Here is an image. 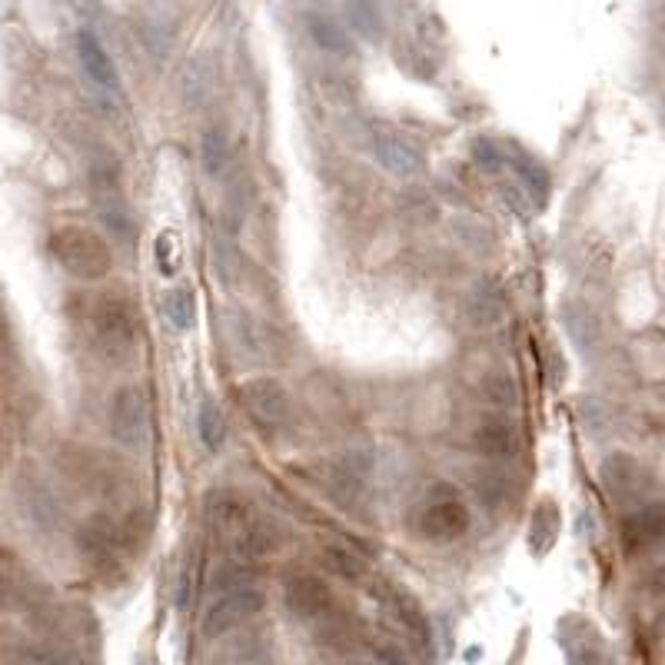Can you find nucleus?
I'll use <instances>...</instances> for the list:
<instances>
[{"instance_id": "nucleus-1", "label": "nucleus", "mask_w": 665, "mask_h": 665, "mask_svg": "<svg viewBox=\"0 0 665 665\" xmlns=\"http://www.w3.org/2000/svg\"><path fill=\"white\" fill-rule=\"evenodd\" d=\"M90 337L106 363L127 366L143 347V316L127 293H103L90 313Z\"/></svg>"}, {"instance_id": "nucleus-2", "label": "nucleus", "mask_w": 665, "mask_h": 665, "mask_svg": "<svg viewBox=\"0 0 665 665\" xmlns=\"http://www.w3.org/2000/svg\"><path fill=\"white\" fill-rule=\"evenodd\" d=\"M47 253L77 284H100L114 273V247L87 224L53 227L47 237Z\"/></svg>"}, {"instance_id": "nucleus-3", "label": "nucleus", "mask_w": 665, "mask_h": 665, "mask_svg": "<svg viewBox=\"0 0 665 665\" xmlns=\"http://www.w3.org/2000/svg\"><path fill=\"white\" fill-rule=\"evenodd\" d=\"M473 529V513L463 499L447 489V482H439V489H429L410 513V532L426 542V545H453L466 539Z\"/></svg>"}, {"instance_id": "nucleus-4", "label": "nucleus", "mask_w": 665, "mask_h": 665, "mask_svg": "<svg viewBox=\"0 0 665 665\" xmlns=\"http://www.w3.org/2000/svg\"><path fill=\"white\" fill-rule=\"evenodd\" d=\"M234 397H237V406H240L243 419L266 442L280 439L293 426V397L276 376L243 379L234 390Z\"/></svg>"}, {"instance_id": "nucleus-5", "label": "nucleus", "mask_w": 665, "mask_h": 665, "mask_svg": "<svg viewBox=\"0 0 665 665\" xmlns=\"http://www.w3.org/2000/svg\"><path fill=\"white\" fill-rule=\"evenodd\" d=\"M106 429L117 447L143 453L153 439V406L140 382H121L106 400Z\"/></svg>"}, {"instance_id": "nucleus-6", "label": "nucleus", "mask_w": 665, "mask_h": 665, "mask_svg": "<svg viewBox=\"0 0 665 665\" xmlns=\"http://www.w3.org/2000/svg\"><path fill=\"white\" fill-rule=\"evenodd\" d=\"M266 608V592L256 586H243V589H234L227 595H216L206 602L203 608V619H200V632L203 639L210 642H219L234 632H240L247 623H253L260 613Z\"/></svg>"}, {"instance_id": "nucleus-7", "label": "nucleus", "mask_w": 665, "mask_h": 665, "mask_svg": "<svg viewBox=\"0 0 665 665\" xmlns=\"http://www.w3.org/2000/svg\"><path fill=\"white\" fill-rule=\"evenodd\" d=\"M599 479L608 492V499L619 506H639L645 503V495L652 489V473L642 466V460H636L632 453L626 450H616L608 453L602 463H599Z\"/></svg>"}, {"instance_id": "nucleus-8", "label": "nucleus", "mask_w": 665, "mask_h": 665, "mask_svg": "<svg viewBox=\"0 0 665 665\" xmlns=\"http://www.w3.org/2000/svg\"><path fill=\"white\" fill-rule=\"evenodd\" d=\"M284 608L293 623L316 626L337 608V595L319 573H293L284 582Z\"/></svg>"}, {"instance_id": "nucleus-9", "label": "nucleus", "mask_w": 665, "mask_h": 665, "mask_svg": "<svg viewBox=\"0 0 665 665\" xmlns=\"http://www.w3.org/2000/svg\"><path fill=\"white\" fill-rule=\"evenodd\" d=\"M369 473H373V463H369L366 453H347V456H332V460L319 463L313 479L332 499V503L350 506L366 492Z\"/></svg>"}, {"instance_id": "nucleus-10", "label": "nucleus", "mask_w": 665, "mask_h": 665, "mask_svg": "<svg viewBox=\"0 0 665 665\" xmlns=\"http://www.w3.org/2000/svg\"><path fill=\"white\" fill-rule=\"evenodd\" d=\"M253 516H256L253 503L237 486H213L203 495V526L216 539L234 542Z\"/></svg>"}, {"instance_id": "nucleus-11", "label": "nucleus", "mask_w": 665, "mask_h": 665, "mask_svg": "<svg viewBox=\"0 0 665 665\" xmlns=\"http://www.w3.org/2000/svg\"><path fill=\"white\" fill-rule=\"evenodd\" d=\"M619 542L629 556H642L665 542V499H645V503L626 510L619 519Z\"/></svg>"}, {"instance_id": "nucleus-12", "label": "nucleus", "mask_w": 665, "mask_h": 665, "mask_svg": "<svg viewBox=\"0 0 665 665\" xmlns=\"http://www.w3.org/2000/svg\"><path fill=\"white\" fill-rule=\"evenodd\" d=\"M43 595L37 573L21 560V552L0 542V608H34Z\"/></svg>"}, {"instance_id": "nucleus-13", "label": "nucleus", "mask_w": 665, "mask_h": 665, "mask_svg": "<svg viewBox=\"0 0 665 665\" xmlns=\"http://www.w3.org/2000/svg\"><path fill=\"white\" fill-rule=\"evenodd\" d=\"M74 47H77V61H80V71L87 74V80H90L100 93H121L117 61L110 58V50H106V43L100 40V34L90 30V27H80L77 37H74Z\"/></svg>"}, {"instance_id": "nucleus-14", "label": "nucleus", "mask_w": 665, "mask_h": 665, "mask_svg": "<svg viewBox=\"0 0 665 665\" xmlns=\"http://www.w3.org/2000/svg\"><path fill=\"white\" fill-rule=\"evenodd\" d=\"M369 147H373V156L382 171L400 177V180H413L426 171V153L403 134H393V130L373 134Z\"/></svg>"}, {"instance_id": "nucleus-15", "label": "nucleus", "mask_w": 665, "mask_h": 665, "mask_svg": "<svg viewBox=\"0 0 665 665\" xmlns=\"http://www.w3.org/2000/svg\"><path fill=\"white\" fill-rule=\"evenodd\" d=\"M473 450L486 460H516L523 450V432L510 416L489 413L473 429Z\"/></svg>"}, {"instance_id": "nucleus-16", "label": "nucleus", "mask_w": 665, "mask_h": 665, "mask_svg": "<svg viewBox=\"0 0 665 665\" xmlns=\"http://www.w3.org/2000/svg\"><path fill=\"white\" fill-rule=\"evenodd\" d=\"M287 542H290V529H287L280 519H276V516H260V513H256V516L243 526V532L234 539V556L260 563V560H266V556H276V552H280Z\"/></svg>"}, {"instance_id": "nucleus-17", "label": "nucleus", "mask_w": 665, "mask_h": 665, "mask_svg": "<svg viewBox=\"0 0 665 665\" xmlns=\"http://www.w3.org/2000/svg\"><path fill=\"white\" fill-rule=\"evenodd\" d=\"M366 639L363 619L356 613H347V608H332L326 619H319L313 626V642L319 652H332V655H343L350 649H356Z\"/></svg>"}, {"instance_id": "nucleus-18", "label": "nucleus", "mask_w": 665, "mask_h": 665, "mask_svg": "<svg viewBox=\"0 0 665 665\" xmlns=\"http://www.w3.org/2000/svg\"><path fill=\"white\" fill-rule=\"evenodd\" d=\"M210 665H273V642L260 629H243L219 639Z\"/></svg>"}, {"instance_id": "nucleus-19", "label": "nucleus", "mask_w": 665, "mask_h": 665, "mask_svg": "<svg viewBox=\"0 0 665 665\" xmlns=\"http://www.w3.org/2000/svg\"><path fill=\"white\" fill-rule=\"evenodd\" d=\"M303 30L316 43V50L329 53V58H353L356 53V37L353 30L326 11H306L303 14Z\"/></svg>"}, {"instance_id": "nucleus-20", "label": "nucleus", "mask_w": 665, "mask_h": 665, "mask_svg": "<svg viewBox=\"0 0 665 665\" xmlns=\"http://www.w3.org/2000/svg\"><path fill=\"white\" fill-rule=\"evenodd\" d=\"M510 171L516 174V184L526 190V197L532 200V206H545L549 193H552V174L549 166L526 147H519L516 140L510 143Z\"/></svg>"}, {"instance_id": "nucleus-21", "label": "nucleus", "mask_w": 665, "mask_h": 665, "mask_svg": "<svg viewBox=\"0 0 665 665\" xmlns=\"http://www.w3.org/2000/svg\"><path fill=\"white\" fill-rule=\"evenodd\" d=\"M506 290L499 287L495 280H479L469 297H466V319L476 326V329H489L495 326L499 319L506 316Z\"/></svg>"}, {"instance_id": "nucleus-22", "label": "nucleus", "mask_w": 665, "mask_h": 665, "mask_svg": "<svg viewBox=\"0 0 665 665\" xmlns=\"http://www.w3.org/2000/svg\"><path fill=\"white\" fill-rule=\"evenodd\" d=\"M319 556H323V569L332 573V576H340L343 582L360 586V582L369 576V560L363 556L360 549H353V542L329 539V542H323Z\"/></svg>"}, {"instance_id": "nucleus-23", "label": "nucleus", "mask_w": 665, "mask_h": 665, "mask_svg": "<svg viewBox=\"0 0 665 665\" xmlns=\"http://www.w3.org/2000/svg\"><path fill=\"white\" fill-rule=\"evenodd\" d=\"M227 436H230L227 413L219 410V403L213 397H203L197 403V439H200V447L210 456H219V453H224V447H227Z\"/></svg>"}, {"instance_id": "nucleus-24", "label": "nucleus", "mask_w": 665, "mask_h": 665, "mask_svg": "<svg viewBox=\"0 0 665 665\" xmlns=\"http://www.w3.org/2000/svg\"><path fill=\"white\" fill-rule=\"evenodd\" d=\"M260 582V566L253 560H224L210 576H206V595L216 599V595H227L234 589H243V586H256Z\"/></svg>"}, {"instance_id": "nucleus-25", "label": "nucleus", "mask_w": 665, "mask_h": 665, "mask_svg": "<svg viewBox=\"0 0 665 665\" xmlns=\"http://www.w3.org/2000/svg\"><path fill=\"white\" fill-rule=\"evenodd\" d=\"M160 310L174 332H190L197 326V290L190 284L166 287L160 297Z\"/></svg>"}, {"instance_id": "nucleus-26", "label": "nucleus", "mask_w": 665, "mask_h": 665, "mask_svg": "<svg viewBox=\"0 0 665 665\" xmlns=\"http://www.w3.org/2000/svg\"><path fill=\"white\" fill-rule=\"evenodd\" d=\"M560 529H563V516H560V506L552 503V499H542L532 510V519H529V549L532 556H542L560 539Z\"/></svg>"}, {"instance_id": "nucleus-27", "label": "nucleus", "mask_w": 665, "mask_h": 665, "mask_svg": "<svg viewBox=\"0 0 665 665\" xmlns=\"http://www.w3.org/2000/svg\"><path fill=\"white\" fill-rule=\"evenodd\" d=\"M97 210L103 216V224L114 230L117 240H130L134 237V213L127 206V200L121 197L117 187H97Z\"/></svg>"}, {"instance_id": "nucleus-28", "label": "nucleus", "mask_w": 665, "mask_h": 665, "mask_svg": "<svg viewBox=\"0 0 665 665\" xmlns=\"http://www.w3.org/2000/svg\"><path fill=\"white\" fill-rule=\"evenodd\" d=\"M21 506H24V516L40 526V529H53L61 519V506H58V499H53L47 492L43 482H24L21 486Z\"/></svg>"}, {"instance_id": "nucleus-29", "label": "nucleus", "mask_w": 665, "mask_h": 665, "mask_svg": "<svg viewBox=\"0 0 665 665\" xmlns=\"http://www.w3.org/2000/svg\"><path fill=\"white\" fill-rule=\"evenodd\" d=\"M560 313H563V323L569 329V340L579 350H589L599 340V319H595V313L586 303H563Z\"/></svg>"}, {"instance_id": "nucleus-30", "label": "nucleus", "mask_w": 665, "mask_h": 665, "mask_svg": "<svg viewBox=\"0 0 665 665\" xmlns=\"http://www.w3.org/2000/svg\"><path fill=\"white\" fill-rule=\"evenodd\" d=\"M153 263H156V273L163 280H177L180 276V266H184V247H180V234L177 230H160L156 240H153Z\"/></svg>"}, {"instance_id": "nucleus-31", "label": "nucleus", "mask_w": 665, "mask_h": 665, "mask_svg": "<svg viewBox=\"0 0 665 665\" xmlns=\"http://www.w3.org/2000/svg\"><path fill=\"white\" fill-rule=\"evenodd\" d=\"M197 156H200L203 171H206L210 177H216V174L230 163V140H227V134L219 130V127L203 130V134H200V143H197Z\"/></svg>"}, {"instance_id": "nucleus-32", "label": "nucleus", "mask_w": 665, "mask_h": 665, "mask_svg": "<svg viewBox=\"0 0 665 665\" xmlns=\"http://www.w3.org/2000/svg\"><path fill=\"white\" fill-rule=\"evenodd\" d=\"M469 156L479 171L486 174H499L510 166V140H499V137H476L469 143Z\"/></svg>"}, {"instance_id": "nucleus-33", "label": "nucleus", "mask_w": 665, "mask_h": 665, "mask_svg": "<svg viewBox=\"0 0 665 665\" xmlns=\"http://www.w3.org/2000/svg\"><path fill=\"white\" fill-rule=\"evenodd\" d=\"M482 397L492 406H516V379L510 373H489V376H482Z\"/></svg>"}, {"instance_id": "nucleus-34", "label": "nucleus", "mask_w": 665, "mask_h": 665, "mask_svg": "<svg viewBox=\"0 0 665 665\" xmlns=\"http://www.w3.org/2000/svg\"><path fill=\"white\" fill-rule=\"evenodd\" d=\"M11 665H61L58 658H53L47 649H37V645H21L14 652V662Z\"/></svg>"}, {"instance_id": "nucleus-35", "label": "nucleus", "mask_w": 665, "mask_h": 665, "mask_svg": "<svg viewBox=\"0 0 665 665\" xmlns=\"http://www.w3.org/2000/svg\"><path fill=\"white\" fill-rule=\"evenodd\" d=\"M642 589H645L649 595H665V563L652 566V569L642 576Z\"/></svg>"}, {"instance_id": "nucleus-36", "label": "nucleus", "mask_w": 665, "mask_h": 665, "mask_svg": "<svg viewBox=\"0 0 665 665\" xmlns=\"http://www.w3.org/2000/svg\"><path fill=\"white\" fill-rule=\"evenodd\" d=\"M655 629H658V632L665 636V605L658 608V616H655Z\"/></svg>"}, {"instance_id": "nucleus-37", "label": "nucleus", "mask_w": 665, "mask_h": 665, "mask_svg": "<svg viewBox=\"0 0 665 665\" xmlns=\"http://www.w3.org/2000/svg\"><path fill=\"white\" fill-rule=\"evenodd\" d=\"M337 665H379V662H337Z\"/></svg>"}]
</instances>
